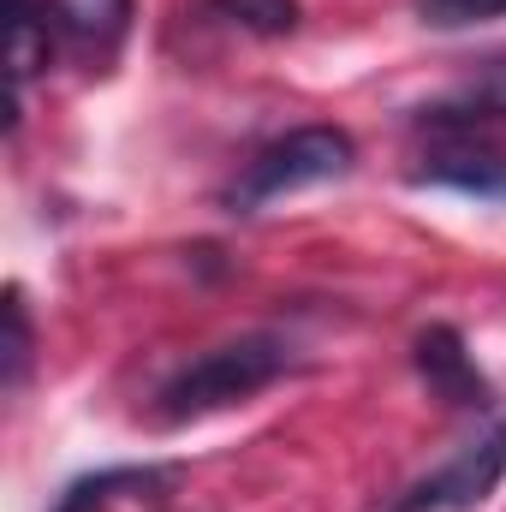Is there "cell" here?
<instances>
[{"mask_svg":"<svg viewBox=\"0 0 506 512\" xmlns=\"http://www.w3.org/2000/svg\"><path fill=\"white\" fill-rule=\"evenodd\" d=\"M352 161H358L352 131L298 126V131H286V137H274V143H262L251 161H245V173H239L233 191H227V209H233V215H256V209L274 203V197H292V191H304V185L346 179Z\"/></svg>","mask_w":506,"mask_h":512,"instance_id":"2","label":"cell"},{"mask_svg":"<svg viewBox=\"0 0 506 512\" xmlns=\"http://www.w3.org/2000/svg\"><path fill=\"white\" fill-rule=\"evenodd\" d=\"M209 18H221L245 36H292L298 0H209Z\"/></svg>","mask_w":506,"mask_h":512,"instance_id":"9","label":"cell"},{"mask_svg":"<svg viewBox=\"0 0 506 512\" xmlns=\"http://www.w3.org/2000/svg\"><path fill=\"white\" fill-rule=\"evenodd\" d=\"M417 370H423V382L435 399H447V405H465V411H489V382L477 376V364H471V352H465V340L453 334V328H429L423 340H417Z\"/></svg>","mask_w":506,"mask_h":512,"instance_id":"6","label":"cell"},{"mask_svg":"<svg viewBox=\"0 0 506 512\" xmlns=\"http://www.w3.org/2000/svg\"><path fill=\"white\" fill-rule=\"evenodd\" d=\"M411 179L417 185H453L471 197H506V149H495L489 137H441V149H429Z\"/></svg>","mask_w":506,"mask_h":512,"instance_id":"4","label":"cell"},{"mask_svg":"<svg viewBox=\"0 0 506 512\" xmlns=\"http://www.w3.org/2000/svg\"><path fill=\"white\" fill-rule=\"evenodd\" d=\"M286 370H292V346L286 340H274V334H239V340H221V346L197 352L185 370H173L155 399H161V417L185 423V417H209V411L245 405L262 387L280 382Z\"/></svg>","mask_w":506,"mask_h":512,"instance_id":"1","label":"cell"},{"mask_svg":"<svg viewBox=\"0 0 506 512\" xmlns=\"http://www.w3.org/2000/svg\"><path fill=\"white\" fill-rule=\"evenodd\" d=\"M501 120H506V60H489L459 96H447V102L417 114V126L435 131V137H483Z\"/></svg>","mask_w":506,"mask_h":512,"instance_id":"5","label":"cell"},{"mask_svg":"<svg viewBox=\"0 0 506 512\" xmlns=\"http://www.w3.org/2000/svg\"><path fill=\"white\" fill-rule=\"evenodd\" d=\"M501 477H506V417H495L453 459H441L429 477H417L405 495H393L387 512H471L501 489Z\"/></svg>","mask_w":506,"mask_h":512,"instance_id":"3","label":"cell"},{"mask_svg":"<svg viewBox=\"0 0 506 512\" xmlns=\"http://www.w3.org/2000/svg\"><path fill=\"white\" fill-rule=\"evenodd\" d=\"M54 54V6L48 0H6V66L12 90H24Z\"/></svg>","mask_w":506,"mask_h":512,"instance_id":"7","label":"cell"},{"mask_svg":"<svg viewBox=\"0 0 506 512\" xmlns=\"http://www.w3.org/2000/svg\"><path fill=\"white\" fill-rule=\"evenodd\" d=\"M417 18L435 30H465V24L506 18V0H417Z\"/></svg>","mask_w":506,"mask_h":512,"instance_id":"10","label":"cell"},{"mask_svg":"<svg viewBox=\"0 0 506 512\" xmlns=\"http://www.w3.org/2000/svg\"><path fill=\"white\" fill-rule=\"evenodd\" d=\"M54 6V36L72 42L78 54H108L131 24V0H48Z\"/></svg>","mask_w":506,"mask_h":512,"instance_id":"8","label":"cell"},{"mask_svg":"<svg viewBox=\"0 0 506 512\" xmlns=\"http://www.w3.org/2000/svg\"><path fill=\"white\" fill-rule=\"evenodd\" d=\"M24 370H30V316H24V292L12 286L6 292V387L12 393L24 382Z\"/></svg>","mask_w":506,"mask_h":512,"instance_id":"11","label":"cell"}]
</instances>
